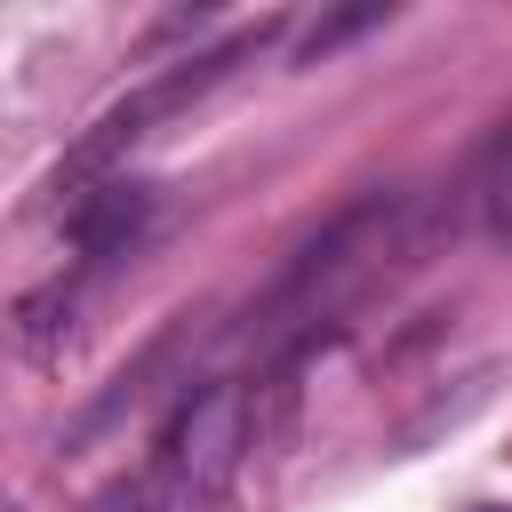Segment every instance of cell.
<instances>
[{"mask_svg":"<svg viewBox=\"0 0 512 512\" xmlns=\"http://www.w3.org/2000/svg\"><path fill=\"white\" fill-rule=\"evenodd\" d=\"M240 456H248V384H200L160 432V472L192 496H208Z\"/></svg>","mask_w":512,"mask_h":512,"instance_id":"1","label":"cell"},{"mask_svg":"<svg viewBox=\"0 0 512 512\" xmlns=\"http://www.w3.org/2000/svg\"><path fill=\"white\" fill-rule=\"evenodd\" d=\"M480 208H488V232L496 240H512V120H504V136L488 144V160H480Z\"/></svg>","mask_w":512,"mask_h":512,"instance_id":"2","label":"cell"},{"mask_svg":"<svg viewBox=\"0 0 512 512\" xmlns=\"http://www.w3.org/2000/svg\"><path fill=\"white\" fill-rule=\"evenodd\" d=\"M480 512H496V504H480Z\"/></svg>","mask_w":512,"mask_h":512,"instance_id":"3","label":"cell"}]
</instances>
